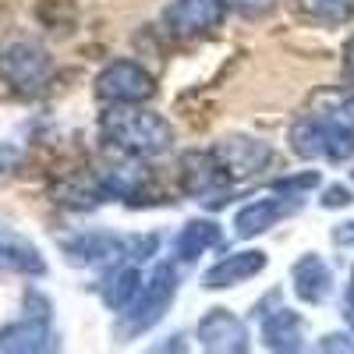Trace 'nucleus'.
<instances>
[{
  "label": "nucleus",
  "mask_w": 354,
  "mask_h": 354,
  "mask_svg": "<svg viewBox=\"0 0 354 354\" xmlns=\"http://www.w3.org/2000/svg\"><path fill=\"white\" fill-rule=\"evenodd\" d=\"M290 149L301 160L344 163L354 156V96H340L326 110L298 117L290 128Z\"/></svg>",
  "instance_id": "obj_1"
},
{
  "label": "nucleus",
  "mask_w": 354,
  "mask_h": 354,
  "mask_svg": "<svg viewBox=\"0 0 354 354\" xmlns=\"http://www.w3.org/2000/svg\"><path fill=\"white\" fill-rule=\"evenodd\" d=\"M100 135L113 149H121L128 156H142V160H153L174 149V128L160 113L138 110L135 103H113L100 117Z\"/></svg>",
  "instance_id": "obj_2"
},
{
  "label": "nucleus",
  "mask_w": 354,
  "mask_h": 354,
  "mask_svg": "<svg viewBox=\"0 0 354 354\" xmlns=\"http://www.w3.org/2000/svg\"><path fill=\"white\" fill-rule=\"evenodd\" d=\"M160 238L145 234V238H117L106 230H93V234H78V238L61 241L64 255L78 266H100V262H113V259H149L156 252Z\"/></svg>",
  "instance_id": "obj_3"
},
{
  "label": "nucleus",
  "mask_w": 354,
  "mask_h": 354,
  "mask_svg": "<svg viewBox=\"0 0 354 354\" xmlns=\"http://www.w3.org/2000/svg\"><path fill=\"white\" fill-rule=\"evenodd\" d=\"M174 294H177V273H174L170 262H160L153 270V277L138 287L131 305L124 308V330L121 333L135 337V333H145L149 326H156V322L167 315Z\"/></svg>",
  "instance_id": "obj_4"
},
{
  "label": "nucleus",
  "mask_w": 354,
  "mask_h": 354,
  "mask_svg": "<svg viewBox=\"0 0 354 354\" xmlns=\"http://www.w3.org/2000/svg\"><path fill=\"white\" fill-rule=\"evenodd\" d=\"M50 75H53V61L39 43L11 39V43L0 46V78H4L15 93H21V96L39 93L50 82Z\"/></svg>",
  "instance_id": "obj_5"
},
{
  "label": "nucleus",
  "mask_w": 354,
  "mask_h": 354,
  "mask_svg": "<svg viewBox=\"0 0 354 354\" xmlns=\"http://www.w3.org/2000/svg\"><path fill=\"white\" fill-rule=\"evenodd\" d=\"M234 177L216 153H185L181 156V188L202 205H223L230 198Z\"/></svg>",
  "instance_id": "obj_6"
},
{
  "label": "nucleus",
  "mask_w": 354,
  "mask_h": 354,
  "mask_svg": "<svg viewBox=\"0 0 354 354\" xmlns=\"http://www.w3.org/2000/svg\"><path fill=\"white\" fill-rule=\"evenodd\" d=\"M156 93L153 75L135 61H113L96 78V96L103 103H145Z\"/></svg>",
  "instance_id": "obj_7"
},
{
  "label": "nucleus",
  "mask_w": 354,
  "mask_h": 354,
  "mask_svg": "<svg viewBox=\"0 0 354 354\" xmlns=\"http://www.w3.org/2000/svg\"><path fill=\"white\" fill-rule=\"evenodd\" d=\"M223 15H227V0H174L163 11V21L174 36L195 39V36L213 32L223 21Z\"/></svg>",
  "instance_id": "obj_8"
},
{
  "label": "nucleus",
  "mask_w": 354,
  "mask_h": 354,
  "mask_svg": "<svg viewBox=\"0 0 354 354\" xmlns=\"http://www.w3.org/2000/svg\"><path fill=\"white\" fill-rule=\"evenodd\" d=\"M213 153H216L220 163L230 170L234 181H245V177L262 174L266 167H270V160H273V149H270V145L259 142V138H248V135H234V138L220 142Z\"/></svg>",
  "instance_id": "obj_9"
},
{
  "label": "nucleus",
  "mask_w": 354,
  "mask_h": 354,
  "mask_svg": "<svg viewBox=\"0 0 354 354\" xmlns=\"http://www.w3.org/2000/svg\"><path fill=\"white\" fill-rule=\"evenodd\" d=\"M198 340L213 354H245L248 351V330L241 319H234L227 308L205 312L198 322Z\"/></svg>",
  "instance_id": "obj_10"
},
{
  "label": "nucleus",
  "mask_w": 354,
  "mask_h": 354,
  "mask_svg": "<svg viewBox=\"0 0 354 354\" xmlns=\"http://www.w3.org/2000/svg\"><path fill=\"white\" fill-rule=\"evenodd\" d=\"M301 205V195H287V198H259L248 202L245 209L234 216V234L238 238H255V234L270 230L277 220H283L287 213H294Z\"/></svg>",
  "instance_id": "obj_11"
},
{
  "label": "nucleus",
  "mask_w": 354,
  "mask_h": 354,
  "mask_svg": "<svg viewBox=\"0 0 354 354\" xmlns=\"http://www.w3.org/2000/svg\"><path fill=\"white\" fill-rule=\"evenodd\" d=\"M266 259L262 252H234L227 259H220L216 266H209V270L202 273V287L205 290H223V287H234V283H245L252 277H259L266 270Z\"/></svg>",
  "instance_id": "obj_12"
},
{
  "label": "nucleus",
  "mask_w": 354,
  "mask_h": 354,
  "mask_svg": "<svg viewBox=\"0 0 354 354\" xmlns=\"http://www.w3.org/2000/svg\"><path fill=\"white\" fill-rule=\"evenodd\" d=\"M290 280H294V294L308 305H322L333 290V273L319 255H301L290 270Z\"/></svg>",
  "instance_id": "obj_13"
},
{
  "label": "nucleus",
  "mask_w": 354,
  "mask_h": 354,
  "mask_svg": "<svg viewBox=\"0 0 354 354\" xmlns=\"http://www.w3.org/2000/svg\"><path fill=\"white\" fill-rule=\"evenodd\" d=\"M0 266H8L15 273H25V277H43L46 273V262H43L39 248L4 223H0Z\"/></svg>",
  "instance_id": "obj_14"
},
{
  "label": "nucleus",
  "mask_w": 354,
  "mask_h": 354,
  "mask_svg": "<svg viewBox=\"0 0 354 354\" xmlns=\"http://www.w3.org/2000/svg\"><path fill=\"white\" fill-rule=\"evenodd\" d=\"M53 347H57V337L50 330L46 315L21 319L0 330V351H53Z\"/></svg>",
  "instance_id": "obj_15"
},
{
  "label": "nucleus",
  "mask_w": 354,
  "mask_h": 354,
  "mask_svg": "<svg viewBox=\"0 0 354 354\" xmlns=\"http://www.w3.org/2000/svg\"><path fill=\"white\" fill-rule=\"evenodd\" d=\"M96 185L103 192V198H128V202H138L149 188V174L135 163H117V167H106L103 174H96Z\"/></svg>",
  "instance_id": "obj_16"
},
{
  "label": "nucleus",
  "mask_w": 354,
  "mask_h": 354,
  "mask_svg": "<svg viewBox=\"0 0 354 354\" xmlns=\"http://www.w3.org/2000/svg\"><path fill=\"white\" fill-rule=\"evenodd\" d=\"M262 340L270 351H301L305 347V322L290 308L266 312L262 319Z\"/></svg>",
  "instance_id": "obj_17"
},
{
  "label": "nucleus",
  "mask_w": 354,
  "mask_h": 354,
  "mask_svg": "<svg viewBox=\"0 0 354 354\" xmlns=\"http://www.w3.org/2000/svg\"><path fill=\"white\" fill-rule=\"evenodd\" d=\"M220 241H223L220 223H213V220H192V223L181 227V234H177L174 255L181 259V262H195L198 255H205L209 248H216Z\"/></svg>",
  "instance_id": "obj_18"
},
{
  "label": "nucleus",
  "mask_w": 354,
  "mask_h": 354,
  "mask_svg": "<svg viewBox=\"0 0 354 354\" xmlns=\"http://www.w3.org/2000/svg\"><path fill=\"white\" fill-rule=\"evenodd\" d=\"M138 287H142V277H138V270L135 266H124V270H117L106 283H103V301L110 305V308H128L131 305V298L138 294Z\"/></svg>",
  "instance_id": "obj_19"
},
{
  "label": "nucleus",
  "mask_w": 354,
  "mask_h": 354,
  "mask_svg": "<svg viewBox=\"0 0 354 354\" xmlns=\"http://www.w3.org/2000/svg\"><path fill=\"white\" fill-rule=\"evenodd\" d=\"M301 8L326 25H344L354 15V0H301Z\"/></svg>",
  "instance_id": "obj_20"
},
{
  "label": "nucleus",
  "mask_w": 354,
  "mask_h": 354,
  "mask_svg": "<svg viewBox=\"0 0 354 354\" xmlns=\"http://www.w3.org/2000/svg\"><path fill=\"white\" fill-rule=\"evenodd\" d=\"M315 185H319V174H301V177H283V181H277L273 188L277 192H290V195H301V192H308Z\"/></svg>",
  "instance_id": "obj_21"
},
{
  "label": "nucleus",
  "mask_w": 354,
  "mask_h": 354,
  "mask_svg": "<svg viewBox=\"0 0 354 354\" xmlns=\"http://www.w3.org/2000/svg\"><path fill=\"white\" fill-rule=\"evenodd\" d=\"M227 8L234 11H241V15H266V11H273L277 8V0H227Z\"/></svg>",
  "instance_id": "obj_22"
},
{
  "label": "nucleus",
  "mask_w": 354,
  "mask_h": 354,
  "mask_svg": "<svg viewBox=\"0 0 354 354\" xmlns=\"http://www.w3.org/2000/svg\"><path fill=\"white\" fill-rule=\"evenodd\" d=\"M347 202H351V192L344 185H333V188H326V195H322V205H326V209H340V205H347Z\"/></svg>",
  "instance_id": "obj_23"
},
{
  "label": "nucleus",
  "mask_w": 354,
  "mask_h": 354,
  "mask_svg": "<svg viewBox=\"0 0 354 354\" xmlns=\"http://www.w3.org/2000/svg\"><path fill=\"white\" fill-rule=\"evenodd\" d=\"M319 351H354V340L340 337V333H330V337L319 340Z\"/></svg>",
  "instance_id": "obj_24"
},
{
  "label": "nucleus",
  "mask_w": 354,
  "mask_h": 354,
  "mask_svg": "<svg viewBox=\"0 0 354 354\" xmlns=\"http://www.w3.org/2000/svg\"><path fill=\"white\" fill-rule=\"evenodd\" d=\"M333 241H337V245H354V220H351V223H340V227L333 230Z\"/></svg>",
  "instance_id": "obj_25"
},
{
  "label": "nucleus",
  "mask_w": 354,
  "mask_h": 354,
  "mask_svg": "<svg viewBox=\"0 0 354 354\" xmlns=\"http://www.w3.org/2000/svg\"><path fill=\"white\" fill-rule=\"evenodd\" d=\"M344 78L354 85V39H351L347 50H344Z\"/></svg>",
  "instance_id": "obj_26"
},
{
  "label": "nucleus",
  "mask_w": 354,
  "mask_h": 354,
  "mask_svg": "<svg viewBox=\"0 0 354 354\" xmlns=\"http://www.w3.org/2000/svg\"><path fill=\"white\" fill-rule=\"evenodd\" d=\"M344 319L354 326V283L347 287V294H344Z\"/></svg>",
  "instance_id": "obj_27"
}]
</instances>
